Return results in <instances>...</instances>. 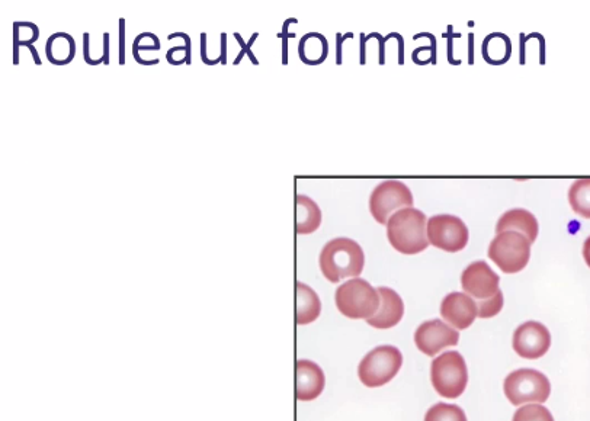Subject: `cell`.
<instances>
[{"mask_svg":"<svg viewBox=\"0 0 590 421\" xmlns=\"http://www.w3.org/2000/svg\"><path fill=\"white\" fill-rule=\"evenodd\" d=\"M319 263L327 281L339 284L345 278H359L364 271V250L357 241L338 237L327 241L320 252Z\"/></svg>","mask_w":590,"mask_h":421,"instance_id":"1","label":"cell"},{"mask_svg":"<svg viewBox=\"0 0 590 421\" xmlns=\"http://www.w3.org/2000/svg\"><path fill=\"white\" fill-rule=\"evenodd\" d=\"M428 218L416 208H403L394 212L387 223V237L393 249L403 255H418L429 246L426 236Z\"/></svg>","mask_w":590,"mask_h":421,"instance_id":"2","label":"cell"},{"mask_svg":"<svg viewBox=\"0 0 590 421\" xmlns=\"http://www.w3.org/2000/svg\"><path fill=\"white\" fill-rule=\"evenodd\" d=\"M335 302L346 318L368 320L380 308V295L365 279L354 278L336 289Z\"/></svg>","mask_w":590,"mask_h":421,"instance_id":"3","label":"cell"},{"mask_svg":"<svg viewBox=\"0 0 590 421\" xmlns=\"http://www.w3.org/2000/svg\"><path fill=\"white\" fill-rule=\"evenodd\" d=\"M431 381L441 397L455 400L466 391L468 372L460 352H445L432 362Z\"/></svg>","mask_w":590,"mask_h":421,"instance_id":"4","label":"cell"},{"mask_svg":"<svg viewBox=\"0 0 590 421\" xmlns=\"http://www.w3.org/2000/svg\"><path fill=\"white\" fill-rule=\"evenodd\" d=\"M506 398L513 406H527V404H543L551 394V384L547 376L535 369H518L506 376Z\"/></svg>","mask_w":590,"mask_h":421,"instance_id":"5","label":"cell"},{"mask_svg":"<svg viewBox=\"0 0 590 421\" xmlns=\"http://www.w3.org/2000/svg\"><path fill=\"white\" fill-rule=\"evenodd\" d=\"M403 355L397 347L378 346L358 366L359 381L368 388L383 387L399 374Z\"/></svg>","mask_w":590,"mask_h":421,"instance_id":"6","label":"cell"},{"mask_svg":"<svg viewBox=\"0 0 590 421\" xmlns=\"http://www.w3.org/2000/svg\"><path fill=\"white\" fill-rule=\"evenodd\" d=\"M531 244L524 234L505 231L497 234L490 243L489 259L493 260L502 272H521L527 268L531 259Z\"/></svg>","mask_w":590,"mask_h":421,"instance_id":"7","label":"cell"},{"mask_svg":"<svg viewBox=\"0 0 590 421\" xmlns=\"http://www.w3.org/2000/svg\"><path fill=\"white\" fill-rule=\"evenodd\" d=\"M429 244L448 253H457L466 249L468 228L461 218L451 214H439L429 218L426 226Z\"/></svg>","mask_w":590,"mask_h":421,"instance_id":"8","label":"cell"},{"mask_svg":"<svg viewBox=\"0 0 590 421\" xmlns=\"http://www.w3.org/2000/svg\"><path fill=\"white\" fill-rule=\"evenodd\" d=\"M413 204L412 192L400 181L380 183L370 196L371 214L381 226H387L393 212L412 208Z\"/></svg>","mask_w":590,"mask_h":421,"instance_id":"9","label":"cell"},{"mask_svg":"<svg viewBox=\"0 0 590 421\" xmlns=\"http://www.w3.org/2000/svg\"><path fill=\"white\" fill-rule=\"evenodd\" d=\"M460 333L442 320L425 321L415 333V343L420 352L435 356L447 347L457 346Z\"/></svg>","mask_w":590,"mask_h":421,"instance_id":"10","label":"cell"},{"mask_svg":"<svg viewBox=\"0 0 590 421\" xmlns=\"http://www.w3.org/2000/svg\"><path fill=\"white\" fill-rule=\"evenodd\" d=\"M512 346L521 358H543L551 346L550 331L538 321H527L513 333Z\"/></svg>","mask_w":590,"mask_h":421,"instance_id":"11","label":"cell"},{"mask_svg":"<svg viewBox=\"0 0 590 421\" xmlns=\"http://www.w3.org/2000/svg\"><path fill=\"white\" fill-rule=\"evenodd\" d=\"M500 278L483 260L471 263L461 275V286L473 300H489L499 291Z\"/></svg>","mask_w":590,"mask_h":421,"instance_id":"12","label":"cell"},{"mask_svg":"<svg viewBox=\"0 0 590 421\" xmlns=\"http://www.w3.org/2000/svg\"><path fill=\"white\" fill-rule=\"evenodd\" d=\"M441 316L455 330H467L477 317V302L467 294L452 292L442 300Z\"/></svg>","mask_w":590,"mask_h":421,"instance_id":"13","label":"cell"},{"mask_svg":"<svg viewBox=\"0 0 590 421\" xmlns=\"http://www.w3.org/2000/svg\"><path fill=\"white\" fill-rule=\"evenodd\" d=\"M377 292L380 295V308L374 317L368 318L367 323L374 329H391L402 321L404 302L396 291L387 286H380Z\"/></svg>","mask_w":590,"mask_h":421,"instance_id":"14","label":"cell"},{"mask_svg":"<svg viewBox=\"0 0 590 421\" xmlns=\"http://www.w3.org/2000/svg\"><path fill=\"white\" fill-rule=\"evenodd\" d=\"M295 375V398L298 401H313L322 394L325 388V374L319 365L311 361H298L295 365Z\"/></svg>","mask_w":590,"mask_h":421,"instance_id":"15","label":"cell"},{"mask_svg":"<svg viewBox=\"0 0 590 421\" xmlns=\"http://www.w3.org/2000/svg\"><path fill=\"white\" fill-rule=\"evenodd\" d=\"M538 221L534 214L522 208H515L505 212L497 221L496 233H505V231H516L524 234L531 243H534L538 237Z\"/></svg>","mask_w":590,"mask_h":421,"instance_id":"16","label":"cell"},{"mask_svg":"<svg viewBox=\"0 0 590 421\" xmlns=\"http://www.w3.org/2000/svg\"><path fill=\"white\" fill-rule=\"evenodd\" d=\"M322 226V211L319 205L306 195L295 198V233L307 236Z\"/></svg>","mask_w":590,"mask_h":421,"instance_id":"17","label":"cell"},{"mask_svg":"<svg viewBox=\"0 0 590 421\" xmlns=\"http://www.w3.org/2000/svg\"><path fill=\"white\" fill-rule=\"evenodd\" d=\"M295 298H297V310H295V323L298 326H306L313 323L322 313V302L319 295L303 282L295 284Z\"/></svg>","mask_w":590,"mask_h":421,"instance_id":"18","label":"cell"},{"mask_svg":"<svg viewBox=\"0 0 590 421\" xmlns=\"http://www.w3.org/2000/svg\"><path fill=\"white\" fill-rule=\"evenodd\" d=\"M46 56L54 66H66L72 63L76 56V43L72 35L66 32L50 35L46 44Z\"/></svg>","mask_w":590,"mask_h":421,"instance_id":"19","label":"cell"},{"mask_svg":"<svg viewBox=\"0 0 590 421\" xmlns=\"http://www.w3.org/2000/svg\"><path fill=\"white\" fill-rule=\"evenodd\" d=\"M329 54V44L325 35L319 34V32H310V34L304 35L298 44V56L304 64L309 66H317L322 64L327 59Z\"/></svg>","mask_w":590,"mask_h":421,"instance_id":"20","label":"cell"},{"mask_svg":"<svg viewBox=\"0 0 590 421\" xmlns=\"http://www.w3.org/2000/svg\"><path fill=\"white\" fill-rule=\"evenodd\" d=\"M511 40L505 34H490L483 43L484 60L490 64H505L511 59Z\"/></svg>","mask_w":590,"mask_h":421,"instance_id":"21","label":"cell"},{"mask_svg":"<svg viewBox=\"0 0 590 421\" xmlns=\"http://www.w3.org/2000/svg\"><path fill=\"white\" fill-rule=\"evenodd\" d=\"M569 202L580 217L590 220V178L577 179L570 186Z\"/></svg>","mask_w":590,"mask_h":421,"instance_id":"22","label":"cell"},{"mask_svg":"<svg viewBox=\"0 0 590 421\" xmlns=\"http://www.w3.org/2000/svg\"><path fill=\"white\" fill-rule=\"evenodd\" d=\"M425 421H467L463 408L455 404L439 403L429 408Z\"/></svg>","mask_w":590,"mask_h":421,"instance_id":"23","label":"cell"},{"mask_svg":"<svg viewBox=\"0 0 590 421\" xmlns=\"http://www.w3.org/2000/svg\"><path fill=\"white\" fill-rule=\"evenodd\" d=\"M512 421H554L553 414L541 404H528L516 411Z\"/></svg>","mask_w":590,"mask_h":421,"instance_id":"24","label":"cell"},{"mask_svg":"<svg viewBox=\"0 0 590 421\" xmlns=\"http://www.w3.org/2000/svg\"><path fill=\"white\" fill-rule=\"evenodd\" d=\"M503 308V292L497 291L489 300L477 301V317L492 318L502 311Z\"/></svg>","mask_w":590,"mask_h":421,"instance_id":"25","label":"cell"},{"mask_svg":"<svg viewBox=\"0 0 590 421\" xmlns=\"http://www.w3.org/2000/svg\"><path fill=\"white\" fill-rule=\"evenodd\" d=\"M259 37V32H255V34L252 35V38H250L249 43L246 44L245 40H243L242 37H240V34H234V38H236L237 43L240 44V47H242V53L239 54V57H237L236 60H234V66H239L240 64V60L243 59V57L246 56V54H248V56L250 57V60H252V63L255 64V66H258V59H256L255 56H253L252 51H250V48H252L253 43H255L256 38Z\"/></svg>","mask_w":590,"mask_h":421,"instance_id":"26","label":"cell"},{"mask_svg":"<svg viewBox=\"0 0 590 421\" xmlns=\"http://www.w3.org/2000/svg\"><path fill=\"white\" fill-rule=\"evenodd\" d=\"M83 59H85L86 64L89 66H98V64L104 63L102 59L94 60L91 56H89V34L85 32L83 34Z\"/></svg>","mask_w":590,"mask_h":421,"instance_id":"27","label":"cell"},{"mask_svg":"<svg viewBox=\"0 0 590 421\" xmlns=\"http://www.w3.org/2000/svg\"><path fill=\"white\" fill-rule=\"evenodd\" d=\"M201 59L207 66H214V64L221 63L220 59L210 60L207 57V34L202 32L201 34Z\"/></svg>","mask_w":590,"mask_h":421,"instance_id":"28","label":"cell"},{"mask_svg":"<svg viewBox=\"0 0 590 421\" xmlns=\"http://www.w3.org/2000/svg\"><path fill=\"white\" fill-rule=\"evenodd\" d=\"M295 22H297V19H294V18H291V19H288V21H285V24H284V32H282V34L278 35V37H280V38H288L287 37V28H288V25L295 24ZM294 37H295L294 34H291L290 35V38H294ZM282 64H288L287 63V40H284V51H282Z\"/></svg>","mask_w":590,"mask_h":421,"instance_id":"29","label":"cell"},{"mask_svg":"<svg viewBox=\"0 0 590 421\" xmlns=\"http://www.w3.org/2000/svg\"><path fill=\"white\" fill-rule=\"evenodd\" d=\"M125 19H120V66L125 64Z\"/></svg>","mask_w":590,"mask_h":421,"instance_id":"30","label":"cell"},{"mask_svg":"<svg viewBox=\"0 0 590 421\" xmlns=\"http://www.w3.org/2000/svg\"><path fill=\"white\" fill-rule=\"evenodd\" d=\"M221 64H227V34H221Z\"/></svg>","mask_w":590,"mask_h":421,"instance_id":"31","label":"cell"},{"mask_svg":"<svg viewBox=\"0 0 590 421\" xmlns=\"http://www.w3.org/2000/svg\"><path fill=\"white\" fill-rule=\"evenodd\" d=\"M102 61H104L105 66L109 64V34L105 32L104 34V56H102Z\"/></svg>","mask_w":590,"mask_h":421,"instance_id":"32","label":"cell"},{"mask_svg":"<svg viewBox=\"0 0 590 421\" xmlns=\"http://www.w3.org/2000/svg\"><path fill=\"white\" fill-rule=\"evenodd\" d=\"M583 257H585L586 265L590 268V237L583 244Z\"/></svg>","mask_w":590,"mask_h":421,"instance_id":"33","label":"cell"}]
</instances>
